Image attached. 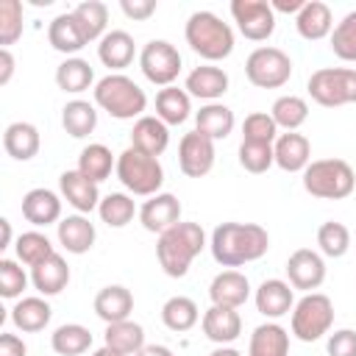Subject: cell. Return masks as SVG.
<instances>
[{
  "mask_svg": "<svg viewBox=\"0 0 356 356\" xmlns=\"http://www.w3.org/2000/svg\"><path fill=\"white\" fill-rule=\"evenodd\" d=\"M211 256L222 267L259 261L270 248V234L259 222H220L211 231Z\"/></svg>",
  "mask_w": 356,
  "mask_h": 356,
  "instance_id": "1",
  "label": "cell"
},
{
  "mask_svg": "<svg viewBox=\"0 0 356 356\" xmlns=\"http://www.w3.org/2000/svg\"><path fill=\"white\" fill-rule=\"evenodd\" d=\"M206 248V231L197 222H178L159 234L156 239V259L159 267L170 278H184L195 261V256Z\"/></svg>",
  "mask_w": 356,
  "mask_h": 356,
  "instance_id": "2",
  "label": "cell"
},
{
  "mask_svg": "<svg viewBox=\"0 0 356 356\" xmlns=\"http://www.w3.org/2000/svg\"><path fill=\"white\" fill-rule=\"evenodd\" d=\"M186 44L206 61H222L234 53V31L214 11H195L184 25Z\"/></svg>",
  "mask_w": 356,
  "mask_h": 356,
  "instance_id": "3",
  "label": "cell"
},
{
  "mask_svg": "<svg viewBox=\"0 0 356 356\" xmlns=\"http://www.w3.org/2000/svg\"><path fill=\"white\" fill-rule=\"evenodd\" d=\"M95 103L103 111H108L114 120H134V117L139 120L145 117L147 95L134 78L122 72H108L95 83Z\"/></svg>",
  "mask_w": 356,
  "mask_h": 356,
  "instance_id": "4",
  "label": "cell"
},
{
  "mask_svg": "<svg viewBox=\"0 0 356 356\" xmlns=\"http://www.w3.org/2000/svg\"><path fill=\"white\" fill-rule=\"evenodd\" d=\"M303 189L320 200H342L356 189V172L345 159H317L303 170Z\"/></svg>",
  "mask_w": 356,
  "mask_h": 356,
  "instance_id": "5",
  "label": "cell"
},
{
  "mask_svg": "<svg viewBox=\"0 0 356 356\" xmlns=\"http://www.w3.org/2000/svg\"><path fill=\"white\" fill-rule=\"evenodd\" d=\"M117 181L131 192V195H139V197H153L159 195L161 184H164V167L156 156H147L136 147H125L120 156H117Z\"/></svg>",
  "mask_w": 356,
  "mask_h": 356,
  "instance_id": "6",
  "label": "cell"
},
{
  "mask_svg": "<svg viewBox=\"0 0 356 356\" xmlns=\"http://www.w3.org/2000/svg\"><path fill=\"white\" fill-rule=\"evenodd\" d=\"M292 334L300 342H317L323 339L334 325V303L323 292H306L292 306Z\"/></svg>",
  "mask_w": 356,
  "mask_h": 356,
  "instance_id": "7",
  "label": "cell"
},
{
  "mask_svg": "<svg viewBox=\"0 0 356 356\" xmlns=\"http://www.w3.org/2000/svg\"><path fill=\"white\" fill-rule=\"evenodd\" d=\"M312 100L323 108H337L356 103V70L348 67H323L309 75L306 83Z\"/></svg>",
  "mask_w": 356,
  "mask_h": 356,
  "instance_id": "8",
  "label": "cell"
},
{
  "mask_svg": "<svg viewBox=\"0 0 356 356\" xmlns=\"http://www.w3.org/2000/svg\"><path fill=\"white\" fill-rule=\"evenodd\" d=\"M245 75L259 89H278L292 78V58L281 47H256L245 58Z\"/></svg>",
  "mask_w": 356,
  "mask_h": 356,
  "instance_id": "9",
  "label": "cell"
},
{
  "mask_svg": "<svg viewBox=\"0 0 356 356\" xmlns=\"http://www.w3.org/2000/svg\"><path fill=\"white\" fill-rule=\"evenodd\" d=\"M181 67H184V58H181L178 47L170 44L167 39H150L142 47V53H139V70H142V75L150 83L161 86V89L164 86H172V81L178 78Z\"/></svg>",
  "mask_w": 356,
  "mask_h": 356,
  "instance_id": "10",
  "label": "cell"
},
{
  "mask_svg": "<svg viewBox=\"0 0 356 356\" xmlns=\"http://www.w3.org/2000/svg\"><path fill=\"white\" fill-rule=\"evenodd\" d=\"M231 17L239 33L250 42H267L275 31V11L267 0H234Z\"/></svg>",
  "mask_w": 356,
  "mask_h": 356,
  "instance_id": "11",
  "label": "cell"
},
{
  "mask_svg": "<svg viewBox=\"0 0 356 356\" xmlns=\"http://www.w3.org/2000/svg\"><path fill=\"white\" fill-rule=\"evenodd\" d=\"M214 142L197 131L184 134L178 142V167L186 178H203L214 167Z\"/></svg>",
  "mask_w": 356,
  "mask_h": 356,
  "instance_id": "12",
  "label": "cell"
},
{
  "mask_svg": "<svg viewBox=\"0 0 356 356\" xmlns=\"http://www.w3.org/2000/svg\"><path fill=\"white\" fill-rule=\"evenodd\" d=\"M286 278H289L292 289L314 292L325 281V261H323V256L317 250H312V248H298L286 259Z\"/></svg>",
  "mask_w": 356,
  "mask_h": 356,
  "instance_id": "13",
  "label": "cell"
},
{
  "mask_svg": "<svg viewBox=\"0 0 356 356\" xmlns=\"http://www.w3.org/2000/svg\"><path fill=\"white\" fill-rule=\"evenodd\" d=\"M139 222L150 234H164L181 222V200L170 192H159L139 206Z\"/></svg>",
  "mask_w": 356,
  "mask_h": 356,
  "instance_id": "14",
  "label": "cell"
},
{
  "mask_svg": "<svg viewBox=\"0 0 356 356\" xmlns=\"http://www.w3.org/2000/svg\"><path fill=\"white\" fill-rule=\"evenodd\" d=\"M58 189H61V197L78 211V214H89L100 206V189L95 181H89L86 175H81L78 170H64L61 178H58Z\"/></svg>",
  "mask_w": 356,
  "mask_h": 356,
  "instance_id": "15",
  "label": "cell"
},
{
  "mask_svg": "<svg viewBox=\"0 0 356 356\" xmlns=\"http://www.w3.org/2000/svg\"><path fill=\"white\" fill-rule=\"evenodd\" d=\"M253 300H256L259 314H264L267 320H278V317H284V314L292 312V306H295V289H292L289 281L267 278V281L259 284Z\"/></svg>",
  "mask_w": 356,
  "mask_h": 356,
  "instance_id": "16",
  "label": "cell"
},
{
  "mask_svg": "<svg viewBox=\"0 0 356 356\" xmlns=\"http://www.w3.org/2000/svg\"><path fill=\"white\" fill-rule=\"evenodd\" d=\"M209 298L214 306H228V309H239L248 303L250 298V281L245 273L239 270H222L211 278L209 284Z\"/></svg>",
  "mask_w": 356,
  "mask_h": 356,
  "instance_id": "17",
  "label": "cell"
},
{
  "mask_svg": "<svg viewBox=\"0 0 356 356\" xmlns=\"http://www.w3.org/2000/svg\"><path fill=\"white\" fill-rule=\"evenodd\" d=\"M228 72L222 67L214 64H200L186 75L184 89L189 92V97H200L206 103H217L225 92H228Z\"/></svg>",
  "mask_w": 356,
  "mask_h": 356,
  "instance_id": "18",
  "label": "cell"
},
{
  "mask_svg": "<svg viewBox=\"0 0 356 356\" xmlns=\"http://www.w3.org/2000/svg\"><path fill=\"white\" fill-rule=\"evenodd\" d=\"M273 153H275V164L284 172H303L312 164V142L298 131L278 134Z\"/></svg>",
  "mask_w": 356,
  "mask_h": 356,
  "instance_id": "19",
  "label": "cell"
},
{
  "mask_svg": "<svg viewBox=\"0 0 356 356\" xmlns=\"http://www.w3.org/2000/svg\"><path fill=\"white\" fill-rule=\"evenodd\" d=\"M22 217L36 228L53 225V222L58 225L61 222V197L53 189H44V186L31 189L22 197Z\"/></svg>",
  "mask_w": 356,
  "mask_h": 356,
  "instance_id": "20",
  "label": "cell"
},
{
  "mask_svg": "<svg viewBox=\"0 0 356 356\" xmlns=\"http://www.w3.org/2000/svg\"><path fill=\"white\" fill-rule=\"evenodd\" d=\"M95 314L111 325V323H122V320H131V312H134V295L131 289H125L122 284H108L103 286L97 295H95Z\"/></svg>",
  "mask_w": 356,
  "mask_h": 356,
  "instance_id": "21",
  "label": "cell"
},
{
  "mask_svg": "<svg viewBox=\"0 0 356 356\" xmlns=\"http://www.w3.org/2000/svg\"><path fill=\"white\" fill-rule=\"evenodd\" d=\"M200 325H203V334L217 345H231L242 334V317H239L236 309H228V306H214L211 303L206 309Z\"/></svg>",
  "mask_w": 356,
  "mask_h": 356,
  "instance_id": "22",
  "label": "cell"
},
{
  "mask_svg": "<svg viewBox=\"0 0 356 356\" xmlns=\"http://www.w3.org/2000/svg\"><path fill=\"white\" fill-rule=\"evenodd\" d=\"M170 145V125H164L159 117H139L134 122V131H131V147L147 153V156H161Z\"/></svg>",
  "mask_w": 356,
  "mask_h": 356,
  "instance_id": "23",
  "label": "cell"
},
{
  "mask_svg": "<svg viewBox=\"0 0 356 356\" xmlns=\"http://www.w3.org/2000/svg\"><path fill=\"white\" fill-rule=\"evenodd\" d=\"M97 239V231H95V222H89L86 214H70V217H61L58 222V245L67 250V253H86L92 250Z\"/></svg>",
  "mask_w": 356,
  "mask_h": 356,
  "instance_id": "24",
  "label": "cell"
},
{
  "mask_svg": "<svg viewBox=\"0 0 356 356\" xmlns=\"http://www.w3.org/2000/svg\"><path fill=\"white\" fill-rule=\"evenodd\" d=\"M31 284H33V289L42 298L58 295L70 284V264H67V259L58 256V253H53L47 261L31 267Z\"/></svg>",
  "mask_w": 356,
  "mask_h": 356,
  "instance_id": "25",
  "label": "cell"
},
{
  "mask_svg": "<svg viewBox=\"0 0 356 356\" xmlns=\"http://www.w3.org/2000/svg\"><path fill=\"white\" fill-rule=\"evenodd\" d=\"M53 317V309L50 303L42 298V295H31V298H19L11 309V323L17 331L22 334H36L42 328H47Z\"/></svg>",
  "mask_w": 356,
  "mask_h": 356,
  "instance_id": "26",
  "label": "cell"
},
{
  "mask_svg": "<svg viewBox=\"0 0 356 356\" xmlns=\"http://www.w3.org/2000/svg\"><path fill=\"white\" fill-rule=\"evenodd\" d=\"M295 28L303 39L309 42H317V39H325L331 36L334 31V17H331V8L323 3V0H309L298 17H295Z\"/></svg>",
  "mask_w": 356,
  "mask_h": 356,
  "instance_id": "27",
  "label": "cell"
},
{
  "mask_svg": "<svg viewBox=\"0 0 356 356\" xmlns=\"http://www.w3.org/2000/svg\"><path fill=\"white\" fill-rule=\"evenodd\" d=\"M47 42H50L53 50L64 53L67 58H72V53H78L81 47L89 44V42L83 39V33H81V28H78L72 11L58 14V17L50 19V25H47Z\"/></svg>",
  "mask_w": 356,
  "mask_h": 356,
  "instance_id": "28",
  "label": "cell"
},
{
  "mask_svg": "<svg viewBox=\"0 0 356 356\" xmlns=\"http://www.w3.org/2000/svg\"><path fill=\"white\" fill-rule=\"evenodd\" d=\"M136 56V44L134 36L128 31H108L100 42H97V58L108 67V70H125Z\"/></svg>",
  "mask_w": 356,
  "mask_h": 356,
  "instance_id": "29",
  "label": "cell"
},
{
  "mask_svg": "<svg viewBox=\"0 0 356 356\" xmlns=\"http://www.w3.org/2000/svg\"><path fill=\"white\" fill-rule=\"evenodd\" d=\"M39 145H42V136H39L36 125H31V122L19 120L3 131V147L17 161H31L39 153Z\"/></svg>",
  "mask_w": 356,
  "mask_h": 356,
  "instance_id": "30",
  "label": "cell"
},
{
  "mask_svg": "<svg viewBox=\"0 0 356 356\" xmlns=\"http://www.w3.org/2000/svg\"><path fill=\"white\" fill-rule=\"evenodd\" d=\"M248 356H289V334L278 323H261L253 328Z\"/></svg>",
  "mask_w": 356,
  "mask_h": 356,
  "instance_id": "31",
  "label": "cell"
},
{
  "mask_svg": "<svg viewBox=\"0 0 356 356\" xmlns=\"http://www.w3.org/2000/svg\"><path fill=\"white\" fill-rule=\"evenodd\" d=\"M236 120H234V111L225 106V103H206L200 106V111L195 114V131L209 136L211 142L217 139H225L231 131H234Z\"/></svg>",
  "mask_w": 356,
  "mask_h": 356,
  "instance_id": "32",
  "label": "cell"
},
{
  "mask_svg": "<svg viewBox=\"0 0 356 356\" xmlns=\"http://www.w3.org/2000/svg\"><path fill=\"white\" fill-rule=\"evenodd\" d=\"M189 111H192V97H189L186 89H178V86L159 89V95H156V117L164 125H181V122H186Z\"/></svg>",
  "mask_w": 356,
  "mask_h": 356,
  "instance_id": "33",
  "label": "cell"
},
{
  "mask_svg": "<svg viewBox=\"0 0 356 356\" xmlns=\"http://www.w3.org/2000/svg\"><path fill=\"white\" fill-rule=\"evenodd\" d=\"M103 345H108L111 350H117L122 356H136L145 348V328L139 323H134V320L111 323V325H106Z\"/></svg>",
  "mask_w": 356,
  "mask_h": 356,
  "instance_id": "34",
  "label": "cell"
},
{
  "mask_svg": "<svg viewBox=\"0 0 356 356\" xmlns=\"http://www.w3.org/2000/svg\"><path fill=\"white\" fill-rule=\"evenodd\" d=\"M72 17H75V22H78V28H81V33H83L86 42H100L108 33L106 31V25H108V8L100 0H83V3H78L72 8Z\"/></svg>",
  "mask_w": 356,
  "mask_h": 356,
  "instance_id": "35",
  "label": "cell"
},
{
  "mask_svg": "<svg viewBox=\"0 0 356 356\" xmlns=\"http://www.w3.org/2000/svg\"><path fill=\"white\" fill-rule=\"evenodd\" d=\"M56 83L61 92H70V95H81L86 92L92 83H95V70L89 61L72 56V58H64L58 67H56Z\"/></svg>",
  "mask_w": 356,
  "mask_h": 356,
  "instance_id": "36",
  "label": "cell"
},
{
  "mask_svg": "<svg viewBox=\"0 0 356 356\" xmlns=\"http://www.w3.org/2000/svg\"><path fill=\"white\" fill-rule=\"evenodd\" d=\"M197 320H200L197 303H195L192 298H186V295H172V298H167L164 306H161V323H164L170 331H175V334H184V331L195 328Z\"/></svg>",
  "mask_w": 356,
  "mask_h": 356,
  "instance_id": "37",
  "label": "cell"
},
{
  "mask_svg": "<svg viewBox=\"0 0 356 356\" xmlns=\"http://www.w3.org/2000/svg\"><path fill=\"white\" fill-rule=\"evenodd\" d=\"M75 170H78L81 175H86L89 181L100 184V181H106V178L111 175V170H117V159L111 156V150H108L106 145L95 142V145H86V147L81 150Z\"/></svg>",
  "mask_w": 356,
  "mask_h": 356,
  "instance_id": "38",
  "label": "cell"
},
{
  "mask_svg": "<svg viewBox=\"0 0 356 356\" xmlns=\"http://www.w3.org/2000/svg\"><path fill=\"white\" fill-rule=\"evenodd\" d=\"M50 348L58 356H81L92 348V331L81 323H64L50 334Z\"/></svg>",
  "mask_w": 356,
  "mask_h": 356,
  "instance_id": "39",
  "label": "cell"
},
{
  "mask_svg": "<svg viewBox=\"0 0 356 356\" xmlns=\"http://www.w3.org/2000/svg\"><path fill=\"white\" fill-rule=\"evenodd\" d=\"M61 125L72 139H83L97 128V111L89 100H70L61 108Z\"/></svg>",
  "mask_w": 356,
  "mask_h": 356,
  "instance_id": "40",
  "label": "cell"
},
{
  "mask_svg": "<svg viewBox=\"0 0 356 356\" xmlns=\"http://www.w3.org/2000/svg\"><path fill=\"white\" fill-rule=\"evenodd\" d=\"M97 214H100V220L108 228H122L139 211H136V203H134L131 195H125V192H108V195H103V200L97 206Z\"/></svg>",
  "mask_w": 356,
  "mask_h": 356,
  "instance_id": "41",
  "label": "cell"
},
{
  "mask_svg": "<svg viewBox=\"0 0 356 356\" xmlns=\"http://www.w3.org/2000/svg\"><path fill=\"white\" fill-rule=\"evenodd\" d=\"M14 250H17V259H19L25 267H36V264L47 261V259L56 253L53 242H50L47 234H42V231H25V234H19L17 242H14Z\"/></svg>",
  "mask_w": 356,
  "mask_h": 356,
  "instance_id": "42",
  "label": "cell"
},
{
  "mask_svg": "<svg viewBox=\"0 0 356 356\" xmlns=\"http://www.w3.org/2000/svg\"><path fill=\"white\" fill-rule=\"evenodd\" d=\"M270 117L275 120L278 128H284V131H298V128L306 122V117H309V103H306L303 97H298V95H281V97L273 103Z\"/></svg>",
  "mask_w": 356,
  "mask_h": 356,
  "instance_id": "43",
  "label": "cell"
},
{
  "mask_svg": "<svg viewBox=\"0 0 356 356\" xmlns=\"http://www.w3.org/2000/svg\"><path fill=\"white\" fill-rule=\"evenodd\" d=\"M317 245H320V253L328 256V259H342L350 248V231L348 225L337 222V220H328L317 228Z\"/></svg>",
  "mask_w": 356,
  "mask_h": 356,
  "instance_id": "44",
  "label": "cell"
},
{
  "mask_svg": "<svg viewBox=\"0 0 356 356\" xmlns=\"http://www.w3.org/2000/svg\"><path fill=\"white\" fill-rule=\"evenodd\" d=\"M331 50L342 61H356V11H348L331 31Z\"/></svg>",
  "mask_w": 356,
  "mask_h": 356,
  "instance_id": "45",
  "label": "cell"
},
{
  "mask_svg": "<svg viewBox=\"0 0 356 356\" xmlns=\"http://www.w3.org/2000/svg\"><path fill=\"white\" fill-rule=\"evenodd\" d=\"M242 139L245 142H261V145H275L278 139V125L267 111H253L242 122Z\"/></svg>",
  "mask_w": 356,
  "mask_h": 356,
  "instance_id": "46",
  "label": "cell"
},
{
  "mask_svg": "<svg viewBox=\"0 0 356 356\" xmlns=\"http://www.w3.org/2000/svg\"><path fill=\"white\" fill-rule=\"evenodd\" d=\"M239 164L253 172V175H261L267 172L273 164H275V153H273V145H261V142H245L239 145Z\"/></svg>",
  "mask_w": 356,
  "mask_h": 356,
  "instance_id": "47",
  "label": "cell"
},
{
  "mask_svg": "<svg viewBox=\"0 0 356 356\" xmlns=\"http://www.w3.org/2000/svg\"><path fill=\"white\" fill-rule=\"evenodd\" d=\"M22 36V3L19 0H0V44L8 50Z\"/></svg>",
  "mask_w": 356,
  "mask_h": 356,
  "instance_id": "48",
  "label": "cell"
},
{
  "mask_svg": "<svg viewBox=\"0 0 356 356\" xmlns=\"http://www.w3.org/2000/svg\"><path fill=\"white\" fill-rule=\"evenodd\" d=\"M28 289V275L14 259H0V295L3 298H19Z\"/></svg>",
  "mask_w": 356,
  "mask_h": 356,
  "instance_id": "49",
  "label": "cell"
},
{
  "mask_svg": "<svg viewBox=\"0 0 356 356\" xmlns=\"http://www.w3.org/2000/svg\"><path fill=\"white\" fill-rule=\"evenodd\" d=\"M325 350H328V356H356V331L339 328V331L328 334Z\"/></svg>",
  "mask_w": 356,
  "mask_h": 356,
  "instance_id": "50",
  "label": "cell"
},
{
  "mask_svg": "<svg viewBox=\"0 0 356 356\" xmlns=\"http://www.w3.org/2000/svg\"><path fill=\"white\" fill-rule=\"evenodd\" d=\"M120 8H122V14H125L128 19L145 22V19H150V17L156 14V0H122Z\"/></svg>",
  "mask_w": 356,
  "mask_h": 356,
  "instance_id": "51",
  "label": "cell"
},
{
  "mask_svg": "<svg viewBox=\"0 0 356 356\" xmlns=\"http://www.w3.org/2000/svg\"><path fill=\"white\" fill-rule=\"evenodd\" d=\"M28 348L17 334H0V356H25Z\"/></svg>",
  "mask_w": 356,
  "mask_h": 356,
  "instance_id": "52",
  "label": "cell"
},
{
  "mask_svg": "<svg viewBox=\"0 0 356 356\" xmlns=\"http://www.w3.org/2000/svg\"><path fill=\"white\" fill-rule=\"evenodd\" d=\"M11 75H14V56H11V50H0V86H6L8 81H11Z\"/></svg>",
  "mask_w": 356,
  "mask_h": 356,
  "instance_id": "53",
  "label": "cell"
},
{
  "mask_svg": "<svg viewBox=\"0 0 356 356\" xmlns=\"http://www.w3.org/2000/svg\"><path fill=\"white\" fill-rule=\"evenodd\" d=\"M270 6H273V11H284V14H295L298 17V11L306 6V0H273Z\"/></svg>",
  "mask_w": 356,
  "mask_h": 356,
  "instance_id": "54",
  "label": "cell"
},
{
  "mask_svg": "<svg viewBox=\"0 0 356 356\" xmlns=\"http://www.w3.org/2000/svg\"><path fill=\"white\" fill-rule=\"evenodd\" d=\"M136 356H175V353H172L167 345H145Z\"/></svg>",
  "mask_w": 356,
  "mask_h": 356,
  "instance_id": "55",
  "label": "cell"
},
{
  "mask_svg": "<svg viewBox=\"0 0 356 356\" xmlns=\"http://www.w3.org/2000/svg\"><path fill=\"white\" fill-rule=\"evenodd\" d=\"M0 228H3V239H0V248L6 250V248L11 245V222L3 217V220H0Z\"/></svg>",
  "mask_w": 356,
  "mask_h": 356,
  "instance_id": "56",
  "label": "cell"
},
{
  "mask_svg": "<svg viewBox=\"0 0 356 356\" xmlns=\"http://www.w3.org/2000/svg\"><path fill=\"white\" fill-rule=\"evenodd\" d=\"M209 356H242V353H239L236 348H231V345H217Z\"/></svg>",
  "mask_w": 356,
  "mask_h": 356,
  "instance_id": "57",
  "label": "cell"
},
{
  "mask_svg": "<svg viewBox=\"0 0 356 356\" xmlns=\"http://www.w3.org/2000/svg\"><path fill=\"white\" fill-rule=\"evenodd\" d=\"M92 356H122V353H117V350H111L108 345H103V348H97Z\"/></svg>",
  "mask_w": 356,
  "mask_h": 356,
  "instance_id": "58",
  "label": "cell"
}]
</instances>
